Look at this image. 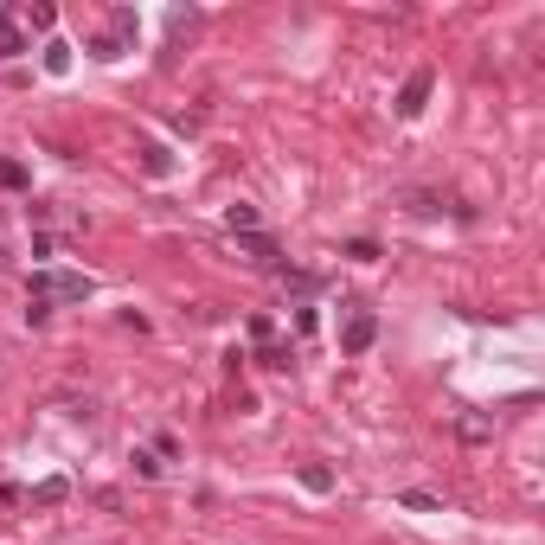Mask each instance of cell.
Returning <instances> with one entry per match:
<instances>
[{
	"label": "cell",
	"mask_w": 545,
	"mask_h": 545,
	"mask_svg": "<svg viewBox=\"0 0 545 545\" xmlns=\"http://www.w3.org/2000/svg\"><path fill=\"white\" fill-rule=\"evenodd\" d=\"M26 295H39V302H90L97 283L90 276H71V269H33Z\"/></svg>",
	"instance_id": "cell-1"
},
{
	"label": "cell",
	"mask_w": 545,
	"mask_h": 545,
	"mask_svg": "<svg viewBox=\"0 0 545 545\" xmlns=\"http://www.w3.org/2000/svg\"><path fill=\"white\" fill-rule=\"evenodd\" d=\"M430 90H436V71H430V65H417L411 77H404V90H398V103H392V109H398L404 122H411V116H424V103H430Z\"/></svg>",
	"instance_id": "cell-2"
},
{
	"label": "cell",
	"mask_w": 545,
	"mask_h": 545,
	"mask_svg": "<svg viewBox=\"0 0 545 545\" xmlns=\"http://www.w3.org/2000/svg\"><path fill=\"white\" fill-rule=\"evenodd\" d=\"M372 340H378V315L372 308H353L346 327H340V353H372Z\"/></svg>",
	"instance_id": "cell-3"
},
{
	"label": "cell",
	"mask_w": 545,
	"mask_h": 545,
	"mask_svg": "<svg viewBox=\"0 0 545 545\" xmlns=\"http://www.w3.org/2000/svg\"><path fill=\"white\" fill-rule=\"evenodd\" d=\"M142 167H148L154 180H167V174H174V148H160V142H142Z\"/></svg>",
	"instance_id": "cell-4"
},
{
	"label": "cell",
	"mask_w": 545,
	"mask_h": 545,
	"mask_svg": "<svg viewBox=\"0 0 545 545\" xmlns=\"http://www.w3.org/2000/svg\"><path fill=\"white\" fill-rule=\"evenodd\" d=\"M26 39H19V26H13V7H0V58H19Z\"/></svg>",
	"instance_id": "cell-5"
},
{
	"label": "cell",
	"mask_w": 545,
	"mask_h": 545,
	"mask_svg": "<svg viewBox=\"0 0 545 545\" xmlns=\"http://www.w3.org/2000/svg\"><path fill=\"white\" fill-rule=\"evenodd\" d=\"M398 507H411V513H443V501H436V494H424V487H404V494H398Z\"/></svg>",
	"instance_id": "cell-6"
},
{
	"label": "cell",
	"mask_w": 545,
	"mask_h": 545,
	"mask_svg": "<svg viewBox=\"0 0 545 545\" xmlns=\"http://www.w3.org/2000/svg\"><path fill=\"white\" fill-rule=\"evenodd\" d=\"M455 436H462V443H487V436H494V424H487V417H462Z\"/></svg>",
	"instance_id": "cell-7"
},
{
	"label": "cell",
	"mask_w": 545,
	"mask_h": 545,
	"mask_svg": "<svg viewBox=\"0 0 545 545\" xmlns=\"http://www.w3.org/2000/svg\"><path fill=\"white\" fill-rule=\"evenodd\" d=\"M225 225H231V231H257V206H244V199L225 206Z\"/></svg>",
	"instance_id": "cell-8"
},
{
	"label": "cell",
	"mask_w": 545,
	"mask_h": 545,
	"mask_svg": "<svg viewBox=\"0 0 545 545\" xmlns=\"http://www.w3.org/2000/svg\"><path fill=\"white\" fill-rule=\"evenodd\" d=\"M0 193H26V167H19V160H0Z\"/></svg>",
	"instance_id": "cell-9"
},
{
	"label": "cell",
	"mask_w": 545,
	"mask_h": 545,
	"mask_svg": "<svg viewBox=\"0 0 545 545\" xmlns=\"http://www.w3.org/2000/svg\"><path fill=\"white\" fill-rule=\"evenodd\" d=\"M45 71H51V77H65V71H71V45L51 39V45H45Z\"/></svg>",
	"instance_id": "cell-10"
},
{
	"label": "cell",
	"mask_w": 545,
	"mask_h": 545,
	"mask_svg": "<svg viewBox=\"0 0 545 545\" xmlns=\"http://www.w3.org/2000/svg\"><path fill=\"white\" fill-rule=\"evenodd\" d=\"M302 487H308V494H327V487H334V475H327L321 462H308V469H302Z\"/></svg>",
	"instance_id": "cell-11"
},
{
	"label": "cell",
	"mask_w": 545,
	"mask_h": 545,
	"mask_svg": "<svg viewBox=\"0 0 545 545\" xmlns=\"http://www.w3.org/2000/svg\"><path fill=\"white\" fill-rule=\"evenodd\" d=\"M33 501H39V507H58V501H65V481H39Z\"/></svg>",
	"instance_id": "cell-12"
},
{
	"label": "cell",
	"mask_w": 545,
	"mask_h": 545,
	"mask_svg": "<svg viewBox=\"0 0 545 545\" xmlns=\"http://www.w3.org/2000/svg\"><path fill=\"white\" fill-rule=\"evenodd\" d=\"M135 475H142V481H160V455H148V449H135Z\"/></svg>",
	"instance_id": "cell-13"
},
{
	"label": "cell",
	"mask_w": 545,
	"mask_h": 545,
	"mask_svg": "<svg viewBox=\"0 0 545 545\" xmlns=\"http://www.w3.org/2000/svg\"><path fill=\"white\" fill-rule=\"evenodd\" d=\"M51 321V302H39V295H26V327H45Z\"/></svg>",
	"instance_id": "cell-14"
},
{
	"label": "cell",
	"mask_w": 545,
	"mask_h": 545,
	"mask_svg": "<svg viewBox=\"0 0 545 545\" xmlns=\"http://www.w3.org/2000/svg\"><path fill=\"white\" fill-rule=\"evenodd\" d=\"M346 257H353V263H372V257H378V244H372V237H353V244H346Z\"/></svg>",
	"instance_id": "cell-15"
},
{
	"label": "cell",
	"mask_w": 545,
	"mask_h": 545,
	"mask_svg": "<svg viewBox=\"0 0 545 545\" xmlns=\"http://www.w3.org/2000/svg\"><path fill=\"white\" fill-rule=\"evenodd\" d=\"M90 51H97V58H122V39H116V33H103Z\"/></svg>",
	"instance_id": "cell-16"
},
{
	"label": "cell",
	"mask_w": 545,
	"mask_h": 545,
	"mask_svg": "<svg viewBox=\"0 0 545 545\" xmlns=\"http://www.w3.org/2000/svg\"><path fill=\"white\" fill-rule=\"evenodd\" d=\"M263 366H276V372H289V346H276V340H269V346H263Z\"/></svg>",
	"instance_id": "cell-17"
}]
</instances>
